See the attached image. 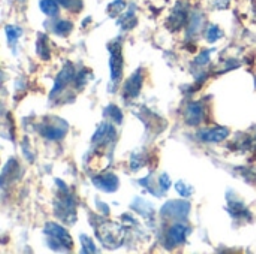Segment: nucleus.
<instances>
[{
  "mask_svg": "<svg viewBox=\"0 0 256 254\" xmlns=\"http://www.w3.org/2000/svg\"><path fill=\"white\" fill-rule=\"evenodd\" d=\"M57 183L62 184V187H60V196L57 198L56 205H54L56 216L62 222H64L68 225H74L76 220V205H75L74 196H72L69 187L63 181L57 180Z\"/></svg>",
  "mask_w": 256,
  "mask_h": 254,
  "instance_id": "f257e3e1",
  "label": "nucleus"
},
{
  "mask_svg": "<svg viewBox=\"0 0 256 254\" xmlns=\"http://www.w3.org/2000/svg\"><path fill=\"white\" fill-rule=\"evenodd\" d=\"M45 235L48 246L56 252H70L74 249V240L69 232L54 222L45 225Z\"/></svg>",
  "mask_w": 256,
  "mask_h": 254,
  "instance_id": "f03ea898",
  "label": "nucleus"
},
{
  "mask_svg": "<svg viewBox=\"0 0 256 254\" xmlns=\"http://www.w3.org/2000/svg\"><path fill=\"white\" fill-rule=\"evenodd\" d=\"M94 231L98 234V238L105 247L117 249L124 241V231L120 225H116L114 222H104L99 223L98 228L94 226Z\"/></svg>",
  "mask_w": 256,
  "mask_h": 254,
  "instance_id": "7ed1b4c3",
  "label": "nucleus"
},
{
  "mask_svg": "<svg viewBox=\"0 0 256 254\" xmlns=\"http://www.w3.org/2000/svg\"><path fill=\"white\" fill-rule=\"evenodd\" d=\"M110 49V72H111V81L116 84L123 75V55H122V45L117 42H111L108 45Z\"/></svg>",
  "mask_w": 256,
  "mask_h": 254,
  "instance_id": "20e7f679",
  "label": "nucleus"
},
{
  "mask_svg": "<svg viewBox=\"0 0 256 254\" xmlns=\"http://www.w3.org/2000/svg\"><path fill=\"white\" fill-rule=\"evenodd\" d=\"M190 211V204L188 201H182V199H176V201H170L164 205L160 214L164 217L168 219H176V220H184L189 216Z\"/></svg>",
  "mask_w": 256,
  "mask_h": 254,
  "instance_id": "39448f33",
  "label": "nucleus"
},
{
  "mask_svg": "<svg viewBox=\"0 0 256 254\" xmlns=\"http://www.w3.org/2000/svg\"><path fill=\"white\" fill-rule=\"evenodd\" d=\"M189 232H190V228L188 225L180 223V222L174 223L166 232V241H165L166 249H174V247L183 244L186 241Z\"/></svg>",
  "mask_w": 256,
  "mask_h": 254,
  "instance_id": "423d86ee",
  "label": "nucleus"
},
{
  "mask_svg": "<svg viewBox=\"0 0 256 254\" xmlns=\"http://www.w3.org/2000/svg\"><path fill=\"white\" fill-rule=\"evenodd\" d=\"M75 67L72 63H66L63 66V69L60 70V73L56 76V81H54V87H52V91L50 94V97H56V94L62 93L72 81H75Z\"/></svg>",
  "mask_w": 256,
  "mask_h": 254,
  "instance_id": "0eeeda50",
  "label": "nucleus"
},
{
  "mask_svg": "<svg viewBox=\"0 0 256 254\" xmlns=\"http://www.w3.org/2000/svg\"><path fill=\"white\" fill-rule=\"evenodd\" d=\"M116 141H117V132L108 123H102L98 127L96 133L93 135V144H96L98 147H108L110 144H116Z\"/></svg>",
  "mask_w": 256,
  "mask_h": 254,
  "instance_id": "6e6552de",
  "label": "nucleus"
},
{
  "mask_svg": "<svg viewBox=\"0 0 256 254\" xmlns=\"http://www.w3.org/2000/svg\"><path fill=\"white\" fill-rule=\"evenodd\" d=\"M142 82H144V76H142V70L138 69L124 84L123 87V96L124 99H135L140 96L141 88H142Z\"/></svg>",
  "mask_w": 256,
  "mask_h": 254,
  "instance_id": "1a4fd4ad",
  "label": "nucleus"
},
{
  "mask_svg": "<svg viewBox=\"0 0 256 254\" xmlns=\"http://www.w3.org/2000/svg\"><path fill=\"white\" fill-rule=\"evenodd\" d=\"M206 118V108L201 102H190L184 109V120L189 126H200Z\"/></svg>",
  "mask_w": 256,
  "mask_h": 254,
  "instance_id": "9d476101",
  "label": "nucleus"
},
{
  "mask_svg": "<svg viewBox=\"0 0 256 254\" xmlns=\"http://www.w3.org/2000/svg\"><path fill=\"white\" fill-rule=\"evenodd\" d=\"M92 181H93V184L98 189H100L104 192H108V193H112V192H116L120 187V180L112 172H106V174L96 175V177H93Z\"/></svg>",
  "mask_w": 256,
  "mask_h": 254,
  "instance_id": "9b49d317",
  "label": "nucleus"
},
{
  "mask_svg": "<svg viewBox=\"0 0 256 254\" xmlns=\"http://www.w3.org/2000/svg\"><path fill=\"white\" fill-rule=\"evenodd\" d=\"M189 19V13H188V7L183 4V3H178L177 7L172 10L171 16L168 18V27L172 30V31H178Z\"/></svg>",
  "mask_w": 256,
  "mask_h": 254,
  "instance_id": "f8f14e48",
  "label": "nucleus"
},
{
  "mask_svg": "<svg viewBox=\"0 0 256 254\" xmlns=\"http://www.w3.org/2000/svg\"><path fill=\"white\" fill-rule=\"evenodd\" d=\"M230 136V129L228 127H212V129H204L198 133V138L204 142H222Z\"/></svg>",
  "mask_w": 256,
  "mask_h": 254,
  "instance_id": "ddd939ff",
  "label": "nucleus"
},
{
  "mask_svg": "<svg viewBox=\"0 0 256 254\" xmlns=\"http://www.w3.org/2000/svg\"><path fill=\"white\" fill-rule=\"evenodd\" d=\"M40 135L45 138V139H50V141H60L66 132H68V124L60 127V124H44L40 126L39 129Z\"/></svg>",
  "mask_w": 256,
  "mask_h": 254,
  "instance_id": "4468645a",
  "label": "nucleus"
},
{
  "mask_svg": "<svg viewBox=\"0 0 256 254\" xmlns=\"http://www.w3.org/2000/svg\"><path fill=\"white\" fill-rule=\"evenodd\" d=\"M48 36L45 34H39L38 42H36V52L42 60H48L50 58V46H48Z\"/></svg>",
  "mask_w": 256,
  "mask_h": 254,
  "instance_id": "2eb2a0df",
  "label": "nucleus"
},
{
  "mask_svg": "<svg viewBox=\"0 0 256 254\" xmlns=\"http://www.w3.org/2000/svg\"><path fill=\"white\" fill-rule=\"evenodd\" d=\"M230 213L234 216V217H237V219H243V217H248V219H250V213H249V210L243 205V202L242 201H230Z\"/></svg>",
  "mask_w": 256,
  "mask_h": 254,
  "instance_id": "dca6fc26",
  "label": "nucleus"
},
{
  "mask_svg": "<svg viewBox=\"0 0 256 254\" xmlns=\"http://www.w3.org/2000/svg\"><path fill=\"white\" fill-rule=\"evenodd\" d=\"M58 4L60 3L57 0H40L39 1L40 10L48 16H56L58 13Z\"/></svg>",
  "mask_w": 256,
  "mask_h": 254,
  "instance_id": "f3484780",
  "label": "nucleus"
},
{
  "mask_svg": "<svg viewBox=\"0 0 256 254\" xmlns=\"http://www.w3.org/2000/svg\"><path fill=\"white\" fill-rule=\"evenodd\" d=\"M72 28H74V24L68 19H58L52 27L54 33L60 34V36H68L72 31Z\"/></svg>",
  "mask_w": 256,
  "mask_h": 254,
  "instance_id": "a211bd4d",
  "label": "nucleus"
},
{
  "mask_svg": "<svg viewBox=\"0 0 256 254\" xmlns=\"http://www.w3.org/2000/svg\"><path fill=\"white\" fill-rule=\"evenodd\" d=\"M6 36H8V40L10 43V46H14V51H15V45H16V40L22 36V30L16 25H6Z\"/></svg>",
  "mask_w": 256,
  "mask_h": 254,
  "instance_id": "6ab92c4d",
  "label": "nucleus"
},
{
  "mask_svg": "<svg viewBox=\"0 0 256 254\" xmlns=\"http://www.w3.org/2000/svg\"><path fill=\"white\" fill-rule=\"evenodd\" d=\"M202 21H204V18H202V15H201L200 12L192 13V15H190V18H189V22H190L189 34H196V33H198V30H200V28H201V25H202Z\"/></svg>",
  "mask_w": 256,
  "mask_h": 254,
  "instance_id": "aec40b11",
  "label": "nucleus"
},
{
  "mask_svg": "<svg viewBox=\"0 0 256 254\" xmlns=\"http://www.w3.org/2000/svg\"><path fill=\"white\" fill-rule=\"evenodd\" d=\"M135 24H136V18H135V15L132 13V12H128L124 16H122L120 18V21H118V25L123 28V30H130L132 27H135Z\"/></svg>",
  "mask_w": 256,
  "mask_h": 254,
  "instance_id": "412c9836",
  "label": "nucleus"
},
{
  "mask_svg": "<svg viewBox=\"0 0 256 254\" xmlns=\"http://www.w3.org/2000/svg\"><path fill=\"white\" fill-rule=\"evenodd\" d=\"M206 36H207L208 42L214 43V42H218L220 37H224V31H222V30H220L218 25H210V27L207 28V33H206Z\"/></svg>",
  "mask_w": 256,
  "mask_h": 254,
  "instance_id": "4be33fe9",
  "label": "nucleus"
},
{
  "mask_svg": "<svg viewBox=\"0 0 256 254\" xmlns=\"http://www.w3.org/2000/svg\"><path fill=\"white\" fill-rule=\"evenodd\" d=\"M105 112H106V117L112 118L116 123H122V121H123V112H122V109H120L118 106L110 105V106L105 109Z\"/></svg>",
  "mask_w": 256,
  "mask_h": 254,
  "instance_id": "5701e85b",
  "label": "nucleus"
},
{
  "mask_svg": "<svg viewBox=\"0 0 256 254\" xmlns=\"http://www.w3.org/2000/svg\"><path fill=\"white\" fill-rule=\"evenodd\" d=\"M81 244H82V253H96L98 249L93 243V240L87 235H81Z\"/></svg>",
  "mask_w": 256,
  "mask_h": 254,
  "instance_id": "b1692460",
  "label": "nucleus"
},
{
  "mask_svg": "<svg viewBox=\"0 0 256 254\" xmlns=\"http://www.w3.org/2000/svg\"><path fill=\"white\" fill-rule=\"evenodd\" d=\"M124 1L123 0H116L114 3H111L110 4V7H108V12H110V15L111 16H116L117 13H122L123 10H124Z\"/></svg>",
  "mask_w": 256,
  "mask_h": 254,
  "instance_id": "393cba45",
  "label": "nucleus"
},
{
  "mask_svg": "<svg viewBox=\"0 0 256 254\" xmlns=\"http://www.w3.org/2000/svg\"><path fill=\"white\" fill-rule=\"evenodd\" d=\"M176 189H177V192H178L182 196H184V198H188V196H190V195L194 193V187L189 186V184H186L184 181H178L177 186H176Z\"/></svg>",
  "mask_w": 256,
  "mask_h": 254,
  "instance_id": "a878e982",
  "label": "nucleus"
},
{
  "mask_svg": "<svg viewBox=\"0 0 256 254\" xmlns=\"http://www.w3.org/2000/svg\"><path fill=\"white\" fill-rule=\"evenodd\" d=\"M63 7L66 9H75V10H80L81 6H82V1L81 0H57Z\"/></svg>",
  "mask_w": 256,
  "mask_h": 254,
  "instance_id": "bb28decb",
  "label": "nucleus"
},
{
  "mask_svg": "<svg viewBox=\"0 0 256 254\" xmlns=\"http://www.w3.org/2000/svg\"><path fill=\"white\" fill-rule=\"evenodd\" d=\"M142 166H144V159H142L140 154H134L132 159H130V168H132L134 171H138V169L142 168Z\"/></svg>",
  "mask_w": 256,
  "mask_h": 254,
  "instance_id": "cd10ccee",
  "label": "nucleus"
},
{
  "mask_svg": "<svg viewBox=\"0 0 256 254\" xmlns=\"http://www.w3.org/2000/svg\"><path fill=\"white\" fill-rule=\"evenodd\" d=\"M159 184H160L162 190H168L171 187V178L168 177V174H162L159 177Z\"/></svg>",
  "mask_w": 256,
  "mask_h": 254,
  "instance_id": "c85d7f7f",
  "label": "nucleus"
},
{
  "mask_svg": "<svg viewBox=\"0 0 256 254\" xmlns=\"http://www.w3.org/2000/svg\"><path fill=\"white\" fill-rule=\"evenodd\" d=\"M208 54H210V52L206 51V52H202L200 57H196V58H195V64H198V66L208 64V61H210V55H208Z\"/></svg>",
  "mask_w": 256,
  "mask_h": 254,
  "instance_id": "c756f323",
  "label": "nucleus"
},
{
  "mask_svg": "<svg viewBox=\"0 0 256 254\" xmlns=\"http://www.w3.org/2000/svg\"><path fill=\"white\" fill-rule=\"evenodd\" d=\"M86 78H87V72H86V70H82V72L75 78V84H76V87H78V88H81L82 85H86V82H87V79H86Z\"/></svg>",
  "mask_w": 256,
  "mask_h": 254,
  "instance_id": "7c9ffc66",
  "label": "nucleus"
},
{
  "mask_svg": "<svg viewBox=\"0 0 256 254\" xmlns=\"http://www.w3.org/2000/svg\"><path fill=\"white\" fill-rule=\"evenodd\" d=\"M231 0H214V6L218 9H226Z\"/></svg>",
  "mask_w": 256,
  "mask_h": 254,
  "instance_id": "2f4dec72",
  "label": "nucleus"
}]
</instances>
